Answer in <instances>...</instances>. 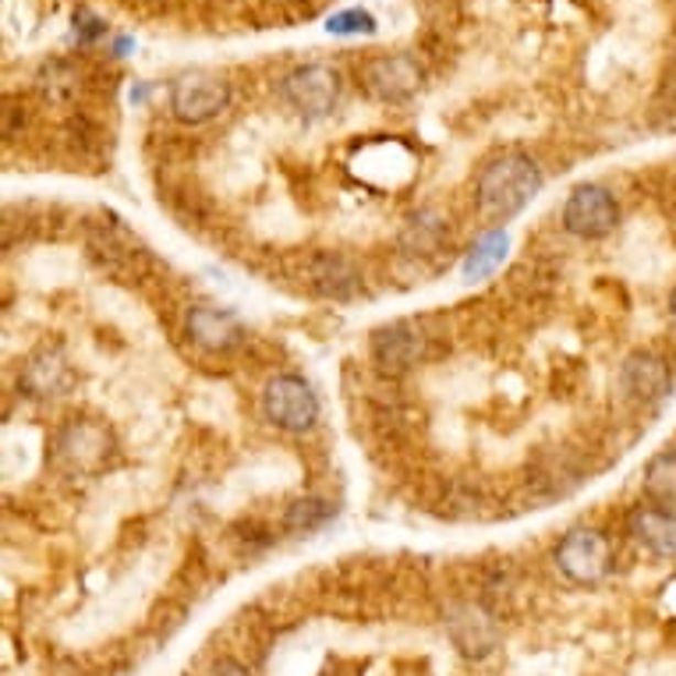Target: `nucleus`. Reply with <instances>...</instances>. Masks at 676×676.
Returning a JSON list of instances; mask_svg holds the SVG:
<instances>
[{"mask_svg": "<svg viewBox=\"0 0 676 676\" xmlns=\"http://www.w3.org/2000/svg\"><path fill=\"white\" fill-rule=\"evenodd\" d=\"M284 96L302 118H308V121L326 118L340 96V78L334 68H326V64H305V68L291 72L284 78Z\"/></svg>", "mask_w": 676, "mask_h": 676, "instance_id": "8", "label": "nucleus"}, {"mask_svg": "<svg viewBox=\"0 0 676 676\" xmlns=\"http://www.w3.org/2000/svg\"><path fill=\"white\" fill-rule=\"evenodd\" d=\"M103 32H107V25L100 19H92V14H86V11L75 14V36L81 43H92L96 36H103Z\"/></svg>", "mask_w": 676, "mask_h": 676, "instance_id": "18", "label": "nucleus"}, {"mask_svg": "<svg viewBox=\"0 0 676 676\" xmlns=\"http://www.w3.org/2000/svg\"><path fill=\"white\" fill-rule=\"evenodd\" d=\"M556 567L574 585H599L613 567V546L596 527H570L556 546Z\"/></svg>", "mask_w": 676, "mask_h": 676, "instance_id": "3", "label": "nucleus"}, {"mask_svg": "<svg viewBox=\"0 0 676 676\" xmlns=\"http://www.w3.org/2000/svg\"><path fill=\"white\" fill-rule=\"evenodd\" d=\"M326 32H334V36H372L375 19H372L369 11H361V8H348V11L329 14Z\"/></svg>", "mask_w": 676, "mask_h": 676, "instance_id": "16", "label": "nucleus"}, {"mask_svg": "<svg viewBox=\"0 0 676 676\" xmlns=\"http://www.w3.org/2000/svg\"><path fill=\"white\" fill-rule=\"evenodd\" d=\"M262 415L284 433H308L319 422V397L302 375H276L262 390Z\"/></svg>", "mask_w": 676, "mask_h": 676, "instance_id": "4", "label": "nucleus"}, {"mask_svg": "<svg viewBox=\"0 0 676 676\" xmlns=\"http://www.w3.org/2000/svg\"><path fill=\"white\" fill-rule=\"evenodd\" d=\"M506 255H510V235L503 227H497V230H489V235H482L471 244L460 273H465V280H471V284H475V280H486V276L497 273L506 262Z\"/></svg>", "mask_w": 676, "mask_h": 676, "instance_id": "14", "label": "nucleus"}, {"mask_svg": "<svg viewBox=\"0 0 676 676\" xmlns=\"http://www.w3.org/2000/svg\"><path fill=\"white\" fill-rule=\"evenodd\" d=\"M329 514H334V506H326L323 500H298L291 506L287 514V527H294V532H312V527H319Z\"/></svg>", "mask_w": 676, "mask_h": 676, "instance_id": "17", "label": "nucleus"}, {"mask_svg": "<svg viewBox=\"0 0 676 676\" xmlns=\"http://www.w3.org/2000/svg\"><path fill=\"white\" fill-rule=\"evenodd\" d=\"M669 386H673L669 366L652 351H634L620 366V390L626 393V401H634V404L663 401Z\"/></svg>", "mask_w": 676, "mask_h": 676, "instance_id": "9", "label": "nucleus"}, {"mask_svg": "<svg viewBox=\"0 0 676 676\" xmlns=\"http://www.w3.org/2000/svg\"><path fill=\"white\" fill-rule=\"evenodd\" d=\"M631 535L645 549L663 559H676V510L666 506H637L631 514Z\"/></svg>", "mask_w": 676, "mask_h": 676, "instance_id": "12", "label": "nucleus"}, {"mask_svg": "<svg viewBox=\"0 0 676 676\" xmlns=\"http://www.w3.org/2000/svg\"><path fill=\"white\" fill-rule=\"evenodd\" d=\"M645 497L655 506L676 510V450H666L648 460L645 468Z\"/></svg>", "mask_w": 676, "mask_h": 676, "instance_id": "15", "label": "nucleus"}, {"mask_svg": "<svg viewBox=\"0 0 676 676\" xmlns=\"http://www.w3.org/2000/svg\"><path fill=\"white\" fill-rule=\"evenodd\" d=\"M542 192V171L532 156L524 153H503L486 163L475 181L478 209L489 220H510Z\"/></svg>", "mask_w": 676, "mask_h": 676, "instance_id": "1", "label": "nucleus"}, {"mask_svg": "<svg viewBox=\"0 0 676 676\" xmlns=\"http://www.w3.org/2000/svg\"><path fill=\"white\" fill-rule=\"evenodd\" d=\"M669 312H673V319H676V287H673V298H669Z\"/></svg>", "mask_w": 676, "mask_h": 676, "instance_id": "19", "label": "nucleus"}, {"mask_svg": "<svg viewBox=\"0 0 676 676\" xmlns=\"http://www.w3.org/2000/svg\"><path fill=\"white\" fill-rule=\"evenodd\" d=\"M358 78L372 100L383 103H401L407 96H415L422 86V68L411 54H379L369 57L358 68Z\"/></svg>", "mask_w": 676, "mask_h": 676, "instance_id": "6", "label": "nucleus"}, {"mask_svg": "<svg viewBox=\"0 0 676 676\" xmlns=\"http://www.w3.org/2000/svg\"><path fill=\"white\" fill-rule=\"evenodd\" d=\"M425 340L411 323H393L386 329H379L372 337V358L383 366L386 372H404L422 358Z\"/></svg>", "mask_w": 676, "mask_h": 676, "instance_id": "11", "label": "nucleus"}, {"mask_svg": "<svg viewBox=\"0 0 676 676\" xmlns=\"http://www.w3.org/2000/svg\"><path fill=\"white\" fill-rule=\"evenodd\" d=\"M113 454V436L103 422L75 418L57 433L54 439V460L72 475H92L107 465Z\"/></svg>", "mask_w": 676, "mask_h": 676, "instance_id": "2", "label": "nucleus"}, {"mask_svg": "<svg viewBox=\"0 0 676 676\" xmlns=\"http://www.w3.org/2000/svg\"><path fill=\"white\" fill-rule=\"evenodd\" d=\"M22 386L29 390V397H61L72 386V369L64 361L61 351L43 348L40 355H32L22 369Z\"/></svg>", "mask_w": 676, "mask_h": 676, "instance_id": "13", "label": "nucleus"}, {"mask_svg": "<svg viewBox=\"0 0 676 676\" xmlns=\"http://www.w3.org/2000/svg\"><path fill=\"white\" fill-rule=\"evenodd\" d=\"M188 337L192 344H199L203 351H212V355H227L235 351L241 337H244V326L235 312L227 308H217V305H195L188 312Z\"/></svg>", "mask_w": 676, "mask_h": 676, "instance_id": "10", "label": "nucleus"}, {"mask_svg": "<svg viewBox=\"0 0 676 676\" xmlns=\"http://www.w3.org/2000/svg\"><path fill=\"white\" fill-rule=\"evenodd\" d=\"M617 223H620V206L602 185H581L570 192V199L564 206V227L574 238L596 241L606 238Z\"/></svg>", "mask_w": 676, "mask_h": 676, "instance_id": "7", "label": "nucleus"}, {"mask_svg": "<svg viewBox=\"0 0 676 676\" xmlns=\"http://www.w3.org/2000/svg\"><path fill=\"white\" fill-rule=\"evenodd\" d=\"M230 103V86L212 72H185L171 86V110L185 124H206L220 118Z\"/></svg>", "mask_w": 676, "mask_h": 676, "instance_id": "5", "label": "nucleus"}]
</instances>
